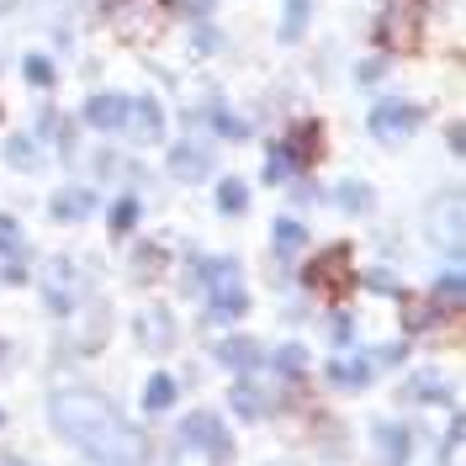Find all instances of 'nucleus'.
<instances>
[{
	"label": "nucleus",
	"instance_id": "obj_1",
	"mask_svg": "<svg viewBox=\"0 0 466 466\" xmlns=\"http://www.w3.org/2000/svg\"><path fill=\"white\" fill-rule=\"evenodd\" d=\"M48 419H54V430L69 440V445L86 451L90 461L144 466V440L116 419V408L106 403V398H96V392H86V387H64V392H54Z\"/></svg>",
	"mask_w": 466,
	"mask_h": 466
},
{
	"label": "nucleus",
	"instance_id": "obj_2",
	"mask_svg": "<svg viewBox=\"0 0 466 466\" xmlns=\"http://www.w3.org/2000/svg\"><path fill=\"white\" fill-rule=\"evenodd\" d=\"M112 27L122 43H154L165 32V5L159 0H112Z\"/></svg>",
	"mask_w": 466,
	"mask_h": 466
},
{
	"label": "nucleus",
	"instance_id": "obj_3",
	"mask_svg": "<svg viewBox=\"0 0 466 466\" xmlns=\"http://www.w3.org/2000/svg\"><path fill=\"white\" fill-rule=\"evenodd\" d=\"M175 440H180L186 451H207V456H218V461H228V456H233V435L223 430V419H218L212 408L186 413V419H180V430H175Z\"/></svg>",
	"mask_w": 466,
	"mask_h": 466
},
{
	"label": "nucleus",
	"instance_id": "obj_4",
	"mask_svg": "<svg viewBox=\"0 0 466 466\" xmlns=\"http://www.w3.org/2000/svg\"><path fill=\"white\" fill-rule=\"evenodd\" d=\"M302 281H308V291H319V297H329V302H339V297L350 291V244H329L319 260H308Z\"/></svg>",
	"mask_w": 466,
	"mask_h": 466
},
{
	"label": "nucleus",
	"instance_id": "obj_5",
	"mask_svg": "<svg viewBox=\"0 0 466 466\" xmlns=\"http://www.w3.org/2000/svg\"><path fill=\"white\" fill-rule=\"evenodd\" d=\"M419 122H424V112H419L413 101H403V96H392V101H377V106H371V133H377L381 144L419 133Z\"/></svg>",
	"mask_w": 466,
	"mask_h": 466
},
{
	"label": "nucleus",
	"instance_id": "obj_6",
	"mask_svg": "<svg viewBox=\"0 0 466 466\" xmlns=\"http://www.w3.org/2000/svg\"><path fill=\"white\" fill-rule=\"evenodd\" d=\"M133 334H138L144 350H170L175 345V313L165 302H148V308H138V319H133Z\"/></svg>",
	"mask_w": 466,
	"mask_h": 466
},
{
	"label": "nucleus",
	"instance_id": "obj_7",
	"mask_svg": "<svg viewBox=\"0 0 466 466\" xmlns=\"http://www.w3.org/2000/svg\"><path fill=\"white\" fill-rule=\"evenodd\" d=\"M228 408L244 419V424H260L265 413H276V392H265L255 377H238L228 387Z\"/></svg>",
	"mask_w": 466,
	"mask_h": 466
},
{
	"label": "nucleus",
	"instance_id": "obj_8",
	"mask_svg": "<svg viewBox=\"0 0 466 466\" xmlns=\"http://www.w3.org/2000/svg\"><path fill=\"white\" fill-rule=\"evenodd\" d=\"M218 360H223L228 371H238V377H249V371H260L265 366V345L260 339H249V334H228V339L218 345Z\"/></svg>",
	"mask_w": 466,
	"mask_h": 466
},
{
	"label": "nucleus",
	"instance_id": "obj_9",
	"mask_svg": "<svg viewBox=\"0 0 466 466\" xmlns=\"http://www.w3.org/2000/svg\"><path fill=\"white\" fill-rule=\"evenodd\" d=\"M90 212H96V191L90 186H64V191H54V202H48V218L54 223H86Z\"/></svg>",
	"mask_w": 466,
	"mask_h": 466
},
{
	"label": "nucleus",
	"instance_id": "obj_10",
	"mask_svg": "<svg viewBox=\"0 0 466 466\" xmlns=\"http://www.w3.org/2000/svg\"><path fill=\"white\" fill-rule=\"evenodd\" d=\"M323 377H329V387H339V392H360V387H371V360L366 355H334Z\"/></svg>",
	"mask_w": 466,
	"mask_h": 466
},
{
	"label": "nucleus",
	"instance_id": "obj_11",
	"mask_svg": "<svg viewBox=\"0 0 466 466\" xmlns=\"http://www.w3.org/2000/svg\"><path fill=\"white\" fill-rule=\"evenodd\" d=\"M127 127H133L144 144H159V138H165V112H159V101H154V96L127 101Z\"/></svg>",
	"mask_w": 466,
	"mask_h": 466
},
{
	"label": "nucleus",
	"instance_id": "obj_12",
	"mask_svg": "<svg viewBox=\"0 0 466 466\" xmlns=\"http://www.w3.org/2000/svg\"><path fill=\"white\" fill-rule=\"evenodd\" d=\"M86 122L96 133H122V127H127V101H122V96H90Z\"/></svg>",
	"mask_w": 466,
	"mask_h": 466
},
{
	"label": "nucleus",
	"instance_id": "obj_13",
	"mask_svg": "<svg viewBox=\"0 0 466 466\" xmlns=\"http://www.w3.org/2000/svg\"><path fill=\"white\" fill-rule=\"evenodd\" d=\"M170 175L175 180H207L212 175V154L202 144H175L170 148Z\"/></svg>",
	"mask_w": 466,
	"mask_h": 466
},
{
	"label": "nucleus",
	"instance_id": "obj_14",
	"mask_svg": "<svg viewBox=\"0 0 466 466\" xmlns=\"http://www.w3.org/2000/svg\"><path fill=\"white\" fill-rule=\"evenodd\" d=\"M244 313H249V291L238 287V281L233 287H212V308H207L212 323H238Z\"/></svg>",
	"mask_w": 466,
	"mask_h": 466
},
{
	"label": "nucleus",
	"instance_id": "obj_15",
	"mask_svg": "<svg viewBox=\"0 0 466 466\" xmlns=\"http://www.w3.org/2000/svg\"><path fill=\"white\" fill-rule=\"evenodd\" d=\"M377 451L387 466H408V451H413L408 424H377Z\"/></svg>",
	"mask_w": 466,
	"mask_h": 466
},
{
	"label": "nucleus",
	"instance_id": "obj_16",
	"mask_svg": "<svg viewBox=\"0 0 466 466\" xmlns=\"http://www.w3.org/2000/svg\"><path fill=\"white\" fill-rule=\"evenodd\" d=\"M270 244H276V255H281V260L302 255V249H308V223H302V218H281L276 233H270Z\"/></svg>",
	"mask_w": 466,
	"mask_h": 466
},
{
	"label": "nucleus",
	"instance_id": "obj_17",
	"mask_svg": "<svg viewBox=\"0 0 466 466\" xmlns=\"http://www.w3.org/2000/svg\"><path fill=\"white\" fill-rule=\"evenodd\" d=\"M265 366H270V371H281L287 381H302V377H308V345H281L276 355H265Z\"/></svg>",
	"mask_w": 466,
	"mask_h": 466
},
{
	"label": "nucleus",
	"instance_id": "obj_18",
	"mask_svg": "<svg viewBox=\"0 0 466 466\" xmlns=\"http://www.w3.org/2000/svg\"><path fill=\"white\" fill-rule=\"evenodd\" d=\"M175 398H180V381H175L170 371H154V377H148V387H144V408H148V413H165Z\"/></svg>",
	"mask_w": 466,
	"mask_h": 466
},
{
	"label": "nucleus",
	"instance_id": "obj_19",
	"mask_svg": "<svg viewBox=\"0 0 466 466\" xmlns=\"http://www.w3.org/2000/svg\"><path fill=\"white\" fill-rule=\"evenodd\" d=\"M461 297H466L461 270H440V276H435V297H430V302H435L440 313H456V308H461Z\"/></svg>",
	"mask_w": 466,
	"mask_h": 466
},
{
	"label": "nucleus",
	"instance_id": "obj_20",
	"mask_svg": "<svg viewBox=\"0 0 466 466\" xmlns=\"http://www.w3.org/2000/svg\"><path fill=\"white\" fill-rule=\"evenodd\" d=\"M334 202L345 207V212H355V218H366V212L377 207V191H371L366 180H345V186L334 191Z\"/></svg>",
	"mask_w": 466,
	"mask_h": 466
},
{
	"label": "nucleus",
	"instance_id": "obj_21",
	"mask_svg": "<svg viewBox=\"0 0 466 466\" xmlns=\"http://www.w3.org/2000/svg\"><path fill=\"white\" fill-rule=\"evenodd\" d=\"M435 323H440L435 302H424V297H403V329L408 334H424V329H435Z\"/></svg>",
	"mask_w": 466,
	"mask_h": 466
},
{
	"label": "nucleus",
	"instance_id": "obj_22",
	"mask_svg": "<svg viewBox=\"0 0 466 466\" xmlns=\"http://www.w3.org/2000/svg\"><path fill=\"white\" fill-rule=\"evenodd\" d=\"M5 159H11L16 170H43V148L32 144L27 133H11V138H5Z\"/></svg>",
	"mask_w": 466,
	"mask_h": 466
},
{
	"label": "nucleus",
	"instance_id": "obj_23",
	"mask_svg": "<svg viewBox=\"0 0 466 466\" xmlns=\"http://www.w3.org/2000/svg\"><path fill=\"white\" fill-rule=\"evenodd\" d=\"M218 212L244 218V212H249V186H244V180H233V175H223V186H218Z\"/></svg>",
	"mask_w": 466,
	"mask_h": 466
},
{
	"label": "nucleus",
	"instance_id": "obj_24",
	"mask_svg": "<svg viewBox=\"0 0 466 466\" xmlns=\"http://www.w3.org/2000/svg\"><path fill=\"white\" fill-rule=\"evenodd\" d=\"M408 398H413V403H451V387H445L435 371H419V377L408 381Z\"/></svg>",
	"mask_w": 466,
	"mask_h": 466
},
{
	"label": "nucleus",
	"instance_id": "obj_25",
	"mask_svg": "<svg viewBox=\"0 0 466 466\" xmlns=\"http://www.w3.org/2000/svg\"><path fill=\"white\" fill-rule=\"evenodd\" d=\"M0 255L5 260H22L27 255V233H22V223L11 212H0Z\"/></svg>",
	"mask_w": 466,
	"mask_h": 466
},
{
	"label": "nucleus",
	"instance_id": "obj_26",
	"mask_svg": "<svg viewBox=\"0 0 466 466\" xmlns=\"http://www.w3.org/2000/svg\"><path fill=\"white\" fill-rule=\"evenodd\" d=\"M381 43L408 48V43H413V16H408V11H387V16H381Z\"/></svg>",
	"mask_w": 466,
	"mask_h": 466
},
{
	"label": "nucleus",
	"instance_id": "obj_27",
	"mask_svg": "<svg viewBox=\"0 0 466 466\" xmlns=\"http://www.w3.org/2000/svg\"><path fill=\"white\" fill-rule=\"evenodd\" d=\"M138 218H144V202H138V197H122V202L112 207L106 223H112V233H133L138 228Z\"/></svg>",
	"mask_w": 466,
	"mask_h": 466
},
{
	"label": "nucleus",
	"instance_id": "obj_28",
	"mask_svg": "<svg viewBox=\"0 0 466 466\" xmlns=\"http://www.w3.org/2000/svg\"><path fill=\"white\" fill-rule=\"evenodd\" d=\"M159 270H165V249H159V244H138V249H133V276H159Z\"/></svg>",
	"mask_w": 466,
	"mask_h": 466
},
{
	"label": "nucleus",
	"instance_id": "obj_29",
	"mask_svg": "<svg viewBox=\"0 0 466 466\" xmlns=\"http://www.w3.org/2000/svg\"><path fill=\"white\" fill-rule=\"evenodd\" d=\"M22 75H27V86L48 90V86H54V58H43V54H27V64H22Z\"/></svg>",
	"mask_w": 466,
	"mask_h": 466
},
{
	"label": "nucleus",
	"instance_id": "obj_30",
	"mask_svg": "<svg viewBox=\"0 0 466 466\" xmlns=\"http://www.w3.org/2000/svg\"><path fill=\"white\" fill-rule=\"evenodd\" d=\"M291 154V159H313V154H319V127H313V122H308V127H297V138H291V144H281Z\"/></svg>",
	"mask_w": 466,
	"mask_h": 466
},
{
	"label": "nucleus",
	"instance_id": "obj_31",
	"mask_svg": "<svg viewBox=\"0 0 466 466\" xmlns=\"http://www.w3.org/2000/svg\"><path fill=\"white\" fill-rule=\"evenodd\" d=\"M287 170H291V154L281 144H270V154H265V186H281Z\"/></svg>",
	"mask_w": 466,
	"mask_h": 466
},
{
	"label": "nucleus",
	"instance_id": "obj_32",
	"mask_svg": "<svg viewBox=\"0 0 466 466\" xmlns=\"http://www.w3.org/2000/svg\"><path fill=\"white\" fill-rule=\"evenodd\" d=\"M302 22H308V0H287V22H281V37L297 43L302 37Z\"/></svg>",
	"mask_w": 466,
	"mask_h": 466
},
{
	"label": "nucleus",
	"instance_id": "obj_33",
	"mask_svg": "<svg viewBox=\"0 0 466 466\" xmlns=\"http://www.w3.org/2000/svg\"><path fill=\"white\" fill-rule=\"evenodd\" d=\"M202 276L212 281V287H233V281H238V260H207Z\"/></svg>",
	"mask_w": 466,
	"mask_h": 466
},
{
	"label": "nucleus",
	"instance_id": "obj_34",
	"mask_svg": "<svg viewBox=\"0 0 466 466\" xmlns=\"http://www.w3.org/2000/svg\"><path fill=\"white\" fill-rule=\"evenodd\" d=\"M329 339L339 350H350L355 345V319H350V313H334V319H329Z\"/></svg>",
	"mask_w": 466,
	"mask_h": 466
},
{
	"label": "nucleus",
	"instance_id": "obj_35",
	"mask_svg": "<svg viewBox=\"0 0 466 466\" xmlns=\"http://www.w3.org/2000/svg\"><path fill=\"white\" fill-rule=\"evenodd\" d=\"M212 127H218L223 138H249V127H244L233 112H223V106H212Z\"/></svg>",
	"mask_w": 466,
	"mask_h": 466
},
{
	"label": "nucleus",
	"instance_id": "obj_36",
	"mask_svg": "<svg viewBox=\"0 0 466 466\" xmlns=\"http://www.w3.org/2000/svg\"><path fill=\"white\" fill-rule=\"evenodd\" d=\"M366 287H371V291H403V287H398V276H387V270H371V276H366Z\"/></svg>",
	"mask_w": 466,
	"mask_h": 466
},
{
	"label": "nucleus",
	"instance_id": "obj_37",
	"mask_svg": "<svg viewBox=\"0 0 466 466\" xmlns=\"http://www.w3.org/2000/svg\"><path fill=\"white\" fill-rule=\"evenodd\" d=\"M377 360H381V366H403V360H408V345H381Z\"/></svg>",
	"mask_w": 466,
	"mask_h": 466
},
{
	"label": "nucleus",
	"instance_id": "obj_38",
	"mask_svg": "<svg viewBox=\"0 0 466 466\" xmlns=\"http://www.w3.org/2000/svg\"><path fill=\"white\" fill-rule=\"evenodd\" d=\"M218 48H223V37H218L212 27H202V32H197V54H218Z\"/></svg>",
	"mask_w": 466,
	"mask_h": 466
},
{
	"label": "nucleus",
	"instance_id": "obj_39",
	"mask_svg": "<svg viewBox=\"0 0 466 466\" xmlns=\"http://www.w3.org/2000/svg\"><path fill=\"white\" fill-rule=\"evenodd\" d=\"M0 360H5V339H0Z\"/></svg>",
	"mask_w": 466,
	"mask_h": 466
},
{
	"label": "nucleus",
	"instance_id": "obj_40",
	"mask_svg": "<svg viewBox=\"0 0 466 466\" xmlns=\"http://www.w3.org/2000/svg\"><path fill=\"white\" fill-rule=\"evenodd\" d=\"M0 424H5V413H0Z\"/></svg>",
	"mask_w": 466,
	"mask_h": 466
}]
</instances>
